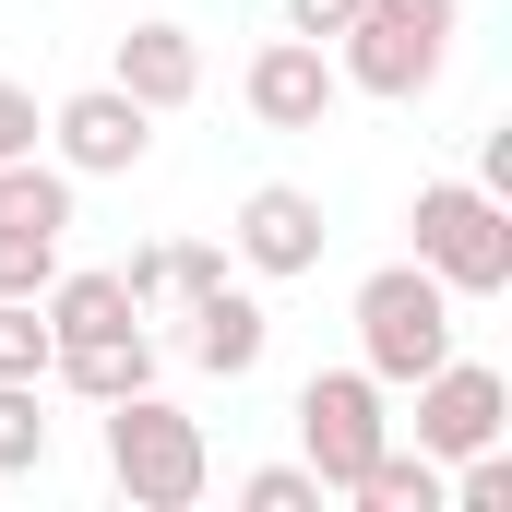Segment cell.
<instances>
[{"instance_id": "7c38bea8", "label": "cell", "mask_w": 512, "mask_h": 512, "mask_svg": "<svg viewBox=\"0 0 512 512\" xmlns=\"http://www.w3.org/2000/svg\"><path fill=\"white\" fill-rule=\"evenodd\" d=\"M48 382H60V393H84V405H120V393H143V382H155V334H143V322L60 334V346H48Z\"/></svg>"}, {"instance_id": "30bf717a", "label": "cell", "mask_w": 512, "mask_h": 512, "mask_svg": "<svg viewBox=\"0 0 512 512\" xmlns=\"http://www.w3.org/2000/svg\"><path fill=\"white\" fill-rule=\"evenodd\" d=\"M179 322H191V334H179L191 370H215V382H251L262 358H274V310H262L251 286H227V274H215L203 298H179Z\"/></svg>"}, {"instance_id": "44dd1931", "label": "cell", "mask_w": 512, "mask_h": 512, "mask_svg": "<svg viewBox=\"0 0 512 512\" xmlns=\"http://www.w3.org/2000/svg\"><path fill=\"white\" fill-rule=\"evenodd\" d=\"M36 96H24V84H12V72H0V155H36Z\"/></svg>"}, {"instance_id": "ffe728a7", "label": "cell", "mask_w": 512, "mask_h": 512, "mask_svg": "<svg viewBox=\"0 0 512 512\" xmlns=\"http://www.w3.org/2000/svg\"><path fill=\"white\" fill-rule=\"evenodd\" d=\"M239 501H251V512H322L334 489H322L310 465H251V477H239Z\"/></svg>"}, {"instance_id": "9a60e30c", "label": "cell", "mask_w": 512, "mask_h": 512, "mask_svg": "<svg viewBox=\"0 0 512 512\" xmlns=\"http://www.w3.org/2000/svg\"><path fill=\"white\" fill-rule=\"evenodd\" d=\"M0 227H48V239H60V227H72V167H60V155H48V167H36V155H0Z\"/></svg>"}, {"instance_id": "277c9868", "label": "cell", "mask_w": 512, "mask_h": 512, "mask_svg": "<svg viewBox=\"0 0 512 512\" xmlns=\"http://www.w3.org/2000/svg\"><path fill=\"white\" fill-rule=\"evenodd\" d=\"M405 227H417V262H429L453 298H501L512 286V203L489 179H417Z\"/></svg>"}, {"instance_id": "4fadbf2b", "label": "cell", "mask_w": 512, "mask_h": 512, "mask_svg": "<svg viewBox=\"0 0 512 512\" xmlns=\"http://www.w3.org/2000/svg\"><path fill=\"white\" fill-rule=\"evenodd\" d=\"M215 274H227L215 239H143V251L120 262V286H131V310H143V322H155V310H179V298H203Z\"/></svg>"}, {"instance_id": "6da1fadb", "label": "cell", "mask_w": 512, "mask_h": 512, "mask_svg": "<svg viewBox=\"0 0 512 512\" xmlns=\"http://www.w3.org/2000/svg\"><path fill=\"white\" fill-rule=\"evenodd\" d=\"M453 24H465V0H358V24L334 36V72H346V96L417 108V96L453 72Z\"/></svg>"}, {"instance_id": "8fae6325", "label": "cell", "mask_w": 512, "mask_h": 512, "mask_svg": "<svg viewBox=\"0 0 512 512\" xmlns=\"http://www.w3.org/2000/svg\"><path fill=\"white\" fill-rule=\"evenodd\" d=\"M108 84H120L131 108H155V120L191 108V96H203V36H191V24H131L120 60H108Z\"/></svg>"}, {"instance_id": "e0dca14e", "label": "cell", "mask_w": 512, "mask_h": 512, "mask_svg": "<svg viewBox=\"0 0 512 512\" xmlns=\"http://www.w3.org/2000/svg\"><path fill=\"white\" fill-rule=\"evenodd\" d=\"M48 465V417H36V382H0V477H36Z\"/></svg>"}, {"instance_id": "5b68a950", "label": "cell", "mask_w": 512, "mask_h": 512, "mask_svg": "<svg viewBox=\"0 0 512 512\" xmlns=\"http://www.w3.org/2000/svg\"><path fill=\"white\" fill-rule=\"evenodd\" d=\"M382 441H393V417H382V382H370V370H310V382H298V465H310L334 501L358 489V465H370Z\"/></svg>"}, {"instance_id": "ac0fdd59", "label": "cell", "mask_w": 512, "mask_h": 512, "mask_svg": "<svg viewBox=\"0 0 512 512\" xmlns=\"http://www.w3.org/2000/svg\"><path fill=\"white\" fill-rule=\"evenodd\" d=\"M0 382H48V310L0 298Z\"/></svg>"}, {"instance_id": "52a82bcc", "label": "cell", "mask_w": 512, "mask_h": 512, "mask_svg": "<svg viewBox=\"0 0 512 512\" xmlns=\"http://www.w3.org/2000/svg\"><path fill=\"white\" fill-rule=\"evenodd\" d=\"M72 179H131L143 155H155V108H131L120 84H84V96H60L48 108V131H36Z\"/></svg>"}, {"instance_id": "3957f363", "label": "cell", "mask_w": 512, "mask_h": 512, "mask_svg": "<svg viewBox=\"0 0 512 512\" xmlns=\"http://www.w3.org/2000/svg\"><path fill=\"white\" fill-rule=\"evenodd\" d=\"M441 358H453V286L429 262H382L358 286V370L382 393H405V382H429Z\"/></svg>"}, {"instance_id": "d6986e66", "label": "cell", "mask_w": 512, "mask_h": 512, "mask_svg": "<svg viewBox=\"0 0 512 512\" xmlns=\"http://www.w3.org/2000/svg\"><path fill=\"white\" fill-rule=\"evenodd\" d=\"M48 274H60L48 227H0V298H48Z\"/></svg>"}, {"instance_id": "5bb4252c", "label": "cell", "mask_w": 512, "mask_h": 512, "mask_svg": "<svg viewBox=\"0 0 512 512\" xmlns=\"http://www.w3.org/2000/svg\"><path fill=\"white\" fill-rule=\"evenodd\" d=\"M36 310H48V346H60V334H108V322H143V310H131V286L108 274V262H84V274H48V298H36Z\"/></svg>"}, {"instance_id": "9c48e42d", "label": "cell", "mask_w": 512, "mask_h": 512, "mask_svg": "<svg viewBox=\"0 0 512 512\" xmlns=\"http://www.w3.org/2000/svg\"><path fill=\"white\" fill-rule=\"evenodd\" d=\"M405 393H417V453L429 465H453V453H477V441L512 429V382L489 358H441L429 382H405Z\"/></svg>"}, {"instance_id": "7a4b0ae2", "label": "cell", "mask_w": 512, "mask_h": 512, "mask_svg": "<svg viewBox=\"0 0 512 512\" xmlns=\"http://www.w3.org/2000/svg\"><path fill=\"white\" fill-rule=\"evenodd\" d=\"M96 417H108V477H120L131 512H191V501H203V477H215L203 417H179L155 382L120 393V405H96Z\"/></svg>"}, {"instance_id": "2e32d148", "label": "cell", "mask_w": 512, "mask_h": 512, "mask_svg": "<svg viewBox=\"0 0 512 512\" xmlns=\"http://www.w3.org/2000/svg\"><path fill=\"white\" fill-rule=\"evenodd\" d=\"M358 512H441V465L429 453H405V441H382L370 465H358V489H346Z\"/></svg>"}, {"instance_id": "8992f818", "label": "cell", "mask_w": 512, "mask_h": 512, "mask_svg": "<svg viewBox=\"0 0 512 512\" xmlns=\"http://www.w3.org/2000/svg\"><path fill=\"white\" fill-rule=\"evenodd\" d=\"M322 191H298V179H262L239 191V215H227V262L262 274V286H286V274H322Z\"/></svg>"}, {"instance_id": "7402d4cb", "label": "cell", "mask_w": 512, "mask_h": 512, "mask_svg": "<svg viewBox=\"0 0 512 512\" xmlns=\"http://www.w3.org/2000/svg\"><path fill=\"white\" fill-rule=\"evenodd\" d=\"M358 0H286V36H346Z\"/></svg>"}, {"instance_id": "ba28073f", "label": "cell", "mask_w": 512, "mask_h": 512, "mask_svg": "<svg viewBox=\"0 0 512 512\" xmlns=\"http://www.w3.org/2000/svg\"><path fill=\"white\" fill-rule=\"evenodd\" d=\"M334 96H346V72H334L322 36H262L251 72H239V108H251L262 131H322V120H334Z\"/></svg>"}]
</instances>
